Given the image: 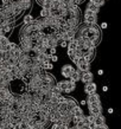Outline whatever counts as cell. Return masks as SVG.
I'll use <instances>...</instances> for the list:
<instances>
[{
	"mask_svg": "<svg viewBox=\"0 0 121 129\" xmlns=\"http://www.w3.org/2000/svg\"><path fill=\"white\" fill-rule=\"evenodd\" d=\"M83 19H84V24H87V25H96V23H98V14L86 10Z\"/></svg>",
	"mask_w": 121,
	"mask_h": 129,
	"instance_id": "obj_1",
	"label": "cell"
},
{
	"mask_svg": "<svg viewBox=\"0 0 121 129\" xmlns=\"http://www.w3.org/2000/svg\"><path fill=\"white\" fill-rule=\"evenodd\" d=\"M76 67H77V70H80L81 72H87V71H90V64L89 63H87L84 59H83V57H81L80 58V60H78V63L76 64Z\"/></svg>",
	"mask_w": 121,
	"mask_h": 129,
	"instance_id": "obj_2",
	"label": "cell"
},
{
	"mask_svg": "<svg viewBox=\"0 0 121 129\" xmlns=\"http://www.w3.org/2000/svg\"><path fill=\"white\" fill-rule=\"evenodd\" d=\"M74 70H75V69L72 68V65H70V64H65V65H63V67H62V76L64 77V78L69 79L71 72H72Z\"/></svg>",
	"mask_w": 121,
	"mask_h": 129,
	"instance_id": "obj_3",
	"label": "cell"
},
{
	"mask_svg": "<svg viewBox=\"0 0 121 129\" xmlns=\"http://www.w3.org/2000/svg\"><path fill=\"white\" fill-rule=\"evenodd\" d=\"M93 81H94V75H93V72L87 71V72H83V74L81 75V82H83L84 84L93 82Z\"/></svg>",
	"mask_w": 121,
	"mask_h": 129,
	"instance_id": "obj_4",
	"label": "cell"
},
{
	"mask_svg": "<svg viewBox=\"0 0 121 129\" xmlns=\"http://www.w3.org/2000/svg\"><path fill=\"white\" fill-rule=\"evenodd\" d=\"M96 84L94 82H90V83H87L86 86H84V92L87 95H91V94H95L96 92Z\"/></svg>",
	"mask_w": 121,
	"mask_h": 129,
	"instance_id": "obj_5",
	"label": "cell"
},
{
	"mask_svg": "<svg viewBox=\"0 0 121 129\" xmlns=\"http://www.w3.org/2000/svg\"><path fill=\"white\" fill-rule=\"evenodd\" d=\"M87 104H91V103H99V102H101V98H100V95L99 94H91V95H88V97H87Z\"/></svg>",
	"mask_w": 121,
	"mask_h": 129,
	"instance_id": "obj_6",
	"label": "cell"
},
{
	"mask_svg": "<svg viewBox=\"0 0 121 129\" xmlns=\"http://www.w3.org/2000/svg\"><path fill=\"white\" fill-rule=\"evenodd\" d=\"M12 91L10 90V88H0V100H7L10 96H11Z\"/></svg>",
	"mask_w": 121,
	"mask_h": 129,
	"instance_id": "obj_7",
	"label": "cell"
},
{
	"mask_svg": "<svg viewBox=\"0 0 121 129\" xmlns=\"http://www.w3.org/2000/svg\"><path fill=\"white\" fill-rule=\"evenodd\" d=\"M81 75H82V72L76 69V70H74L72 72H71V75H70V77H69V79H70L71 82H74V83L80 82V81H81Z\"/></svg>",
	"mask_w": 121,
	"mask_h": 129,
	"instance_id": "obj_8",
	"label": "cell"
},
{
	"mask_svg": "<svg viewBox=\"0 0 121 129\" xmlns=\"http://www.w3.org/2000/svg\"><path fill=\"white\" fill-rule=\"evenodd\" d=\"M65 82V91H64V94H69L71 91H74L76 89V83L71 82L70 79H68V81H64Z\"/></svg>",
	"mask_w": 121,
	"mask_h": 129,
	"instance_id": "obj_9",
	"label": "cell"
},
{
	"mask_svg": "<svg viewBox=\"0 0 121 129\" xmlns=\"http://www.w3.org/2000/svg\"><path fill=\"white\" fill-rule=\"evenodd\" d=\"M65 104H66V108H68V110H72L76 106H78L77 102H76V100H75V98H72V97H68V98H66Z\"/></svg>",
	"mask_w": 121,
	"mask_h": 129,
	"instance_id": "obj_10",
	"label": "cell"
},
{
	"mask_svg": "<svg viewBox=\"0 0 121 129\" xmlns=\"http://www.w3.org/2000/svg\"><path fill=\"white\" fill-rule=\"evenodd\" d=\"M71 113H72V116L74 117H82L84 116V114H83V109H81V107L80 106H76L74 109L71 110Z\"/></svg>",
	"mask_w": 121,
	"mask_h": 129,
	"instance_id": "obj_11",
	"label": "cell"
},
{
	"mask_svg": "<svg viewBox=\"0 0 121 129\" xmlns=\"http://www.w3.org/2000/svg\"><path fill=\"white\" fill-rule=\"evenodd\" d=\"M94 124L95 125H103L106 124V117L103 115H98V116H95V120H94Z\"/></svg>",
	"mask_w": 121,
	"mask_h": 129,
	"instance_id": "obj_12",
	"label": "cell"
},
{
	"mask_svg": "<svg viewBox=\"0 0 121 129\" xmlns=\"http://www.w3.org/2000/svg\"><path fill=\"white\" fill-rule=\"evenodd\" d=\"M90 111V115L93 116H98L102 114V107H88Z\"/></svg>",
	"mask_w": 121,
	"mask_h": 129,
	"instance_id": "obj_13",
	"label": "cell"
},
{
	"mask_svg": "<svg viewBox=\"0 0 121 129\" xmlns=\"http://www.w3.org/2000/svg\"><path fill=\"white\" fill-rule=\"evenodd\" d=\"M18 5H19V7L21 8V11L28 10V8L31 7V0H19Z\"/></svg>",
	"mask_w": 121,
	"mask_h": 129,
	"instance_id": "obj_14",
	"label": "cell"
},
{
	"mask_svg": "<svg viewBox=\"0 0 121 129\" xmlns=\"http://www.w3.org/2000/svg\"><path fill=\"white\" fill-rule=\"evenodd\" d=\"M86 10L87 11L93 12V13H95V14H99V12H100V7H99V6H96V5H94V4H90V3L87 5Z\"/></svg>",
	"mask_w": 121,
	"mask_h": 129,
	"instance_id": "obj_15",
	"label": "cell"
},
{
	"mask_svg": "<svg viewBox=\"0 0 121 129\" xmlns=\"http://www.w3.org/2000/svg\"><path fill=\"white\" fill-rule=\"evenodd\" d=\"M66 47H68V50H71V51H76L77 50V42L76 40H70V42H68V45H66Z\"/></svg>",
	"mask_w": 121,
	"mask_h": 129,
	"instance_id": "obj_16",
	"label": "cell"
},
{
	"mask_svg": "<svg viewBox=\"0 0 121 129\" xmlns=\"http://www.w3.org/2000/svg\"><path fill=\"white\" fill-rule=\"evenodd\" d=\"M21 53H23V51H21V49L19 47V45H18V47H17L16 50H13V51H11V55H12V57L14 59H18L21 56Z\"/></svg>",
	"mask_w": 121,
	"mask_h": 129,
	"instance_id": "obj_17",
	"label": "cell"
},
{
	"mask_svg": "<svg viewBox=\"0 0 121 129\" xmlns=\"http://www.w3.org/2000/svg\"><path fill=\"white\" fill-rule=\"evenodd\" d=\"M55 88L56 89H58L59 91L63 94V92L65 91V82H64V81H62V82H56Z\"/></svg>",
	"mask_w": 121,
	"mask_h": 129,
	"instance_id": "obj_18",
	"label": "cell"
},
{
	"mask_svg": "<svg viewBox=\"0 0 121 129\" xmlns=\"http://www.w3.org/2000/svg\"><path fill=\"white\" fill-rule=\"evenodd\" d=\"M33 20H35V18H33L31 14H26V16H24V18H23V23L25 24V25H29V24H31Z\"/></svg>",
	"mask_w": 121,
	"mask_h": 129,
	"instance_id": "obj_19",
	"label": "cell"
},
{
	"mask_svg": "<svg viewBox=\"0 0 121 129\" xmlns=\"http://www.w3.org/2000/svg\"><path fill=\"white\" fill-rule=\"evenodd\" d=\"M40 6H42V8H44V10H49V11H50L51 7H52V6H51V0H44Z\"/></svg>",
	"mask_w": 121,
	"mask_h": 129,
	"instance_id": "obj_20",
	"label": "cell"
},
{
	"mask_svg": "<svg viewBox=\"0 0 121 129\" xmlns=\"http://www.w3.org/2000/svg\"><path fill=\"white\" fill-rule=\"evenodd\" d=\"M89 3L90 4H94V5H96V6H99V7H101V6H103L105 5V0H89Z\"/></svg>",
	"mask_w": 121,
	"mask_h": 129,
	"instance_id": "obj_21",
	"label": "cell"
},
{
	"mask_svg": "<svg viewBox=\"0 0 121 129\" xmlns=\"http://www.w3.org/2000/svg\"><path fill=\"white\" fill-rule=\"evenodd\" d=\"M10 43V39L7 36H0V45H7Z\"/></svg>",
	"mask_w": 121,
	"mask_h": 129,
	"instance_id": "obj_22",
	"label": "cell"
},
{
	"mask_svg": "<svg viewBox=\"0 0 121 129\" xmlns=\"http://www.w3.org/2000/svg\"><path fill=\"white\" fill-rule=\"evenodd\" d=\"M52 68H54V65H52V63H51V62H46V63H44V64H43V70L44 71L51 70Z\"/></svg>",
	"mask_w": 121,
	"mask_h": 129,
	"instance_id": "obj_23",
	"label": "cell"
},
{
	"mask_svg": "<svg viewBox=\"0 0 121 129\" xmlns=\"http://www.w3.org/2000/svg\"><path fill=\"white\" fill-rule=\"evenodd\" d=\"M49 16H50V11L42 8V11H40V17H42V18H46V17H49Z\"/></svg>",
	"mask_w": 121,
	"mask_h": 129,
	"instance_id": "obj_24",
	"label": "cell"
},
{
	"mask_svg": "<svg viewBox=\"0 0 121 129\" xmlns=\"http://www.w3.org/2000/svg\"><path fill=\"white\" fill-rule=\"evenodd\" d=\"M1 28H3L4 35H5V33H8V32L12 31V26H11V25H5V26H1Z\"/></svg>",
	"mask_w": 121,
	"mask_h": 129,
	"instance_id": "obj_25",
	"label": "cell"
},
{
	"mask_svg": "<svg viewBox=\"0 0 121 129\" xmlns=\"http://www.w3.org/2000/svg\"><path fill=\"white\" fill-rule=\"evenodd\" d=\"M66 102V97H64L63 95H61L58 98H57V103L58 104H63V103H65Z\"/></svg>",
	"mask_w": 121,
	"mask_h": 129,
	"instance_id": "obj_26",
	"label": "cell"
},
{
	"mask_svg": "<svg viewBox=\"0 0 121 129\" xmlns=\"http://www.w3.org/2000/svg\"><path fill=\"white\" fill-rule=\"evenodd\" d=\"M10 51V47H8V44L7 45H0V52H8Z\"/></svg>",
	"mask_w": 121,
	"mask_h": 129,
	"instance_id": "obj_27",
	"label": "cell"
},
{
	"mask_svg": "<svg viewBox=\"0 0 121 129\" xmlns=\"http://www.w3.org/2000/svg\"><path fill=\"white\" fill-rule=\"evenodd\" d=\"M8 47H10V51H13V50H16L17 47H18V44L10 42V43H8Z\"/></svg>",
	"mask_w": 121,
	"mask_h": 129,
	"instance_id": "obj_28",
	"label": "cell"
},
{
	"mask_svg": "<svg viewBox=\"0 0 121 129\" xmlns=\"http://www.w3.org/2000/svg\"><path fill=\"white\" fill-rule=\"evenodd\" d=\"M68 56H69V58L72 60V59L76 57V55H75V51H71V50H68Z\"/></svg>",
	"mask_w": 121,
	"mask_h": 129,
	"instance_id": "obj_29",
	"label": "cell"
},
{
	"mask_svg": "<svg viewBox=\"0 0 121 129\" xmlns=\"http://www.w3.org/2000/svg\"><path fill=\"white\" fill-rule=\"evenodd\" d=\"M49 55L50 56L56 55V47H50V49H49Z\"/></svg>",
	"mask_w": 121,
	"mask_h": 129,
	"instance_id": "obj_30",
	"label": "cell"
},
{
	"mask_svg": "<svg viewBox=\"0 0 121 129\" xmlns=\"http://www.w3.org/2000/svg\"><path fill=\"white\" fill-rule=\"evenodd\" d=\"M58 60V57L56 55H52V56H50V62L52 63V62H57Z\"/></svg>",
	"mask_w": 121,
	"mask_h": 129,
	"instance_id": "obj_31",
	"label": "cell"
},
{
	"mask_svg": "<svg viewBox=\"0 0 121 129\" xmlns=\"http://www.w3.org/2000/svg\"><path fill=\"white\" fill-rule=\"evenodd\" d=\"M87 117H88V121H89V123H93L94 120H95V116H93V115H88Z\"/></svg>",
	"mask_w": 121,
	"mask_h": 129,
	"instance_id": "obj_32",
	"label": "cell"
},
{
	"mask_svg": "<svg viewBox=\"0 0 121 129\" xmlns=\"http://www.w3.org/2000/svg\"><path fill=\"white\" fill-rule=\"evenodd\" d=\"M58 45H61L62 47H66V45H68V42H65V40H62V42H61Z\"/></svg>",
	"mask_w": 121,
	"mask_h": 129,
	"instance_id": "obj_33",
	"label": "cell"
},
{
	"mask_svg": "<svg viewBox=\"0 0 121 129\" xmlns=\"http://www.w3.org/2000/svg\"><path fill=\"white\" fill-rule=\"evenodd\" d=\"M51 129H58V124L57 123H51Z\"/></svg>",
	"mask_w": 121,
	"mask_h": 129,
	"instance_id": "obj_34",
	"label": "cell"
},
{
	"mask_svg": "<svg viewBox=\"0 0 121 129\" xmlns=\"http://www.w3.org/2000/svg\"><path fill=\"white\" fill-rule=\"evenodd\" d=\"M107 26H108V25H107V23H102L101 25H100V27H101L102 30H105V28H107Z\"/></svg>",
	"mask_w": 121,
	"mask_h": 129,
	"instance_id": "obj_35",
	"label": "cell"
},
{
	"mask_svg": "<svg viewBox=\"0 0 121 129\" xmlns=\"http://www.w3.org/2000/svg\"><path fill=\"white\" fill-rule=\"evenodd\" d=\"M58 129H68V127H66L65 124H61V125L58 127Z\"/></svg>",
	"mask_w": 121,
	"mask_h": 129,
	"instance_id": "obj_36",
	"label": "cell"
},
{
	"mask_svg": "<svg viewBox=\"0 0 121 129\" xmlns=\"http://www.w3.org/2000/svg\"><path fill=\"white\" fill-rule=\"evenodd\" d=\"M80 104H81V106H86V104H87L86 100H81V102H80Z\"/></svg>",
	"mask_w": 121,
	"mask_h": 129,
	"instance_id": "obj_37",
	"label": "cell"
},
{
	"mask_svg": "<svg viewBox=\"0 0 121 129\" xmlns=\"http://www.w3.org/2000/svg\"><path fill=\"white\" fill-rule=\"evenodd\" d=\"M98 74L100 75V76H101V75H103V70H102V69H100V70L98 71Z\"/></svg>",
	"mask_w": 121,
	"mask_h": 129,
	"instance_id": "obj_38",
	"label": "cell"
},
{
	"mask_svg": "<svg viewBox=\"0 0 121 129\" xmlns=\"http://www.w3.org/2000/svg\"><path fill=\"white\" fill-rule=\"evenodd\" d=\"M113 111H114L113 108H109V109H108V113H109V114H113Z\"/></svg>",
	"mask_w": 121,
	"mask_h": 129,
	"instance_id": "obj_39",
	"label": "cell"
},
{
	"mask_svg": "<svg viewBox=\"0 0 121 129\" xmlns=\"http://www.w3.org/2000/svg\"><path fill=\"white\" fill-rule=\"evenodd\" d=\"M107 90H108V88H107V86H103V91H105V92H106V91H107Z\"/></svg>",
	"mask_w": 121,
	"mask_h": 129,
	"instance_id": "obj_40",
	"label": "cell"
},
{
	"mask_svg": "<svg viewBox=\"0 0 121 129\" xmlns=\"http://www.w3.org/2000/svg\"><path fill=\"white\" fill-rule=\"evenodd\" d=\"M105 1H109V0H105Z\"/></svg>",
	"mask_w": 121,
	"mask_h": 129,
	"instance_id": "obj_41",
	"label": "cell"
},
{
	"mask_svg": "<svg viewBox=\"0 0 121 129\" xmlns=\"http://www.w3.org/2000/svg\"><path fill=\"white\" fill-rule=\"evenodd\" d=\"M43 129H46V128H43Z\"/></svg>",
	"mask_w": 121,
	"mask_h": 129,
	"instance_id": "obj_42",
	"label": "cell"
}]
</instances>
